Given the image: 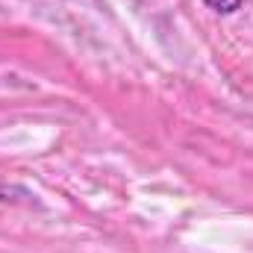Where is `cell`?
<instances>
[{
    "instance_id": "obj_1",
    "label": "cell",
    "mask_w": 253,
    "mask_h": 253,
    "mask_svg": "<svg viewBox=\"0 0 253 253\" xmlns=\"http://www.w3.org/2000/svg\"><path fill=\"white\" fill-rule=\"evenodd\" d=\"M203 3H206L212 12H218V15H233L245 0H203Z\"/></svg>"
}]
</instances>
